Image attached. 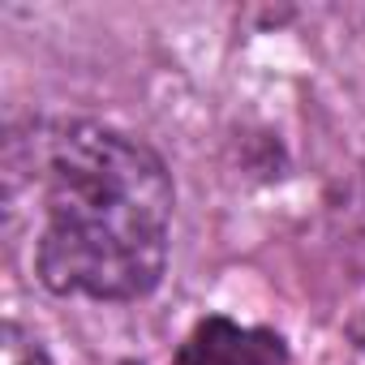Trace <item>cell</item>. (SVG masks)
Returning a JSON list of instances; mask_svg holds the SVG:
<instances>
[{"label":"cell","mask_w":365,"mask_h":365,"mask_svg":"<svg viewBox=\"0 0 365 365\" xmlns=\"http://www.w3.org/2000/svg\"><path fill=\"white\" fill-rule=\"evenodd\" d=\"M176 365H279V339L228 318H211L185 339Z\"/></svg>","instance_id":"2"},{"label":"cell","mask_w":365,"mask_h":365,"mask_svg":"<svg viewBox=\"0 0 365 365\" xmlns=\"http://www.w3.org/2000/svg\"><path fill=\"white\" fill-rule=\"evenodd\" d=\"M0 356H5V365H52L48 352L39 348V339L26 335L18 322L5 327V352H0Z\"/></svg>","instance_id":"3"},{"label":"cell","mask_w":365,"mask_h":365,"mask_svg":"<svg viewBox=\"0 0 365 365\" xmlns=\"http://www.w3.org/2000/svg\"><path fill=\"white\" fill-rule=\"evenodd\" d=\"M35 271L61 297L138 301L168 262L172 176L163 159L108 125L69 120L39 142Z\"/></svg>","instance_id":"1"}]
</instances>
